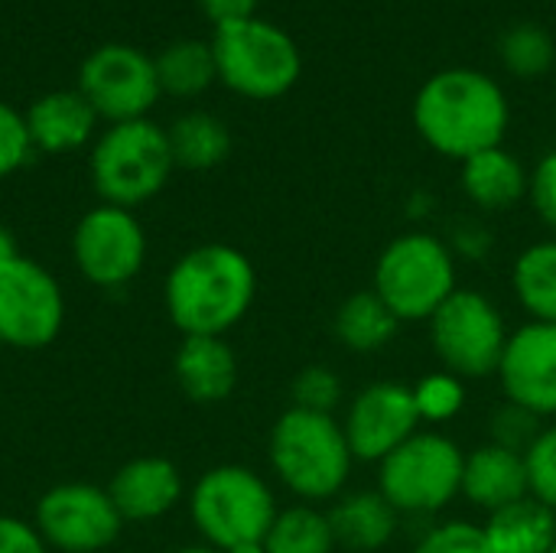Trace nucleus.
<instances>
[{"label": "nucleus", "instance_id": "f257e3e1", "mask_svg": "<svg viewBox=\"0 0 556 553\" xmlns=\"http://www.w3.org/2000/svg\"><path fill=\"white\" fill-rule=\"evenodd\" d=\"M511 124V104L502 85L469 65L433 72L414 98V127L420 140L466 163L469 156L502 147Z\"/></svg>", "mask_w": 556, "mask_h": 553}, {"label": "nucleus", "instance_id": "f03ea898", "mask_svg": "<svg viewBox=\"0 0 556 553\" xmlns=\"http://www.w3.org/2000/svg\"><path fill=\"white\" fill-rule=\"evenodd\" d=\"M257 297V274L231 244H199L182 254L163 287L166 313L182 336H222L235 329Z\"/></svg>", "mask_w": 556, "mask_h": 553}, {"label": "nucleus", "instance_id": "7ed1b4c3", "mask_svg": "<svg viewBox=\"0 0 556 553\" xmlns=\"http://www.w3.org/2000/svg\"><path fill=\"white\" fill-rule=\"evenodd\" d=\"M267 460L283 489L306 505L336 502L355 466L342 420L336 414H313L300 407H287L274 420Z\"/></svg>", "mask_w": 556, "mask_h": 553}, {"label": "nucleus", "instance_id": "20e7f679", "mask_svg": "<svg viewBox=\"0 0 556 553\" xmlns=\"http://www.w3.org/2000/svg\"><path fill=\"white\" fill-rule=\"evenodd\" d=\"M450 241L430 231H404L391 238L371 274V290L404 323H427L456 290L459 267Z\"/></svg>", "mask_w": 556, "mask_h": 553}, {"label": "nucleus", "instance_id": "39448f33", "mask_svg": "<svg viewBox=\"0 0 556 553\" xmlns=\"http://www.w3.org/2000/svg\"><path fill=\"white\" fill-rule=\"evenodd\" d=\"M212 52L218 78L241 98L254 101L287 95L303 72V55L293 36L257 16L215 26Z\"/></svg>", "mask_w": 556, "mask_h": 553}, {"label": "nucleus", "instance_id": "423d86ee", "mask_svg": "<svg viewBox=\"0 0 556 553\" xmlns=\"http://www.w3.org/2000/svg\"><path fill=\"white\" fill-rule=\"evenodd\" d=\"M466 453L443 430H417L378 463V492L397 515H440L463 495Z\"/></svg>", "mask_w": 556, "mask_h": 553}, {"label": "nucleus", "instance_id": "0eeeda50", "mask_svg": "<svg viewBox=\"0 0 556 553\" xmlns=\"http://www.w3.org/2000/svg\"><path fill=\"white\" fill-rule=\"evenodd\" d=\"M277 512L280 508L267 479L235 463L202 473V479L189 495L192 525L215 551H231L248 541H264Z\"/></svg>", "mask_w": 556, "mask_h": 553}, {"label": "nucleus", "instance_id": "6e6552de", "mask_svg": "<svg viewBox=\"0 0 556 553\" xmlns=\"http://www.w3.org/2000/svg\"><path fill=\"white\" fill-rule=\"evenodd\" d=\"M173 166L166 130L147 117L111 124L91 150V183L108 205L121 209L153 199L166 186Z\"/></svg>", "mask_w": 556, "mask_h": 553}, {"label": "nucleus", "instance_id": "1a4fd4ad", "mask_svg": "<svg viewBox=\"0 0 556 553\" xmlns=\"http://www.w3.org/2000/svg\"><path fill=\"white\" fill-rule=\"evenodd\" d=\"M430 345L443 372L479 381L498 375L505 345H508V323L492 297L472 287H459L430 319Z\"/></svg>", "mask_w": 556, "mask_h": 553}, {"label": "nucleus", "instance_id": "9d476101", "mask_svg": "<svg viewBox=\"0 0 556 553\" xmlns=\"http://www.w3.org/2000/svg\"><path fill=\"white\" fill-rule=\"evenodd\" d=\"M65 319L59 280L33 257L16 254L0 267V342L10 349H46Z\"/></svg>", "mask_w": 556, "mask_h": 553}, {"label": "nucleus", "instance_id": "9b49d317", "mask_svg": "<svg viewBox=\"0 0 556 553\" xmlns=\"http://www.w3.org/2000/svg\"><path fill=\"white\" fill-rule=\"evenodd\" d=\"M36 531L46 548L62 553H98L117 541L124 518L108 489L65 482L49 489L36 505Z\"/></svg>", "mask_w": 556, "mask_h": 553}, {"label": "nucleus", "instance_id": "f8f14e48", "mask_svg": "<svg viewBox=\"0 0 556 553\" xmlns=\"http://www.w3.org/2000/svg\"><path fill=\"white\" fill-rule=\"evenodd\" d=\"M78 85L94 114L114 124L140 121L160 98L156 62L117 42L101 46L85 59Z\"/></svg>", "mask_w": 556, "mask_h": 553}, {"label": "nucleus", "instance_id": "ddd939ff", "mask_svg": "<svg viewBox=\"0 0 556 553\" xmlns=\"http://www.w3.org/2000/svg\"><path fill=\"white\" fill-rule=\"evenodd\" d=\"M72 254L81 277L94 287H124L143 271L147 235L130 209L104 202L78 222Z\"/></svg>", "mask_w": 556, "mask_h": 553}, {"label": "nucleus", "instance_id": "4468645a", "mask_svg": "<svg viewBox=\"0 0 556 553\" xmlns=\"http://www.w3.org/2000/svg\"><path fill=\"white\" fill-rule=\"evenodd\" d=\"M420 411L414 401V385L404 381H371L345 407L342 430L349 450L362 463H381L404 440L420 430Z\"/></svg>", "mask_w": 556, "mask_h": 553}, {"label": "nucleus", "instance_id": "2eb2a0df", "mask_svg": "<svg viewBox=\"0 0 556 553\" xmlns=\"http://www.w3.org/2000/svg\"><path fill=\"white\" fill-rule=\"evenodd\" d=\"M498 385L505 401L538 414L541 420L556 417V326L534 323L511 329L502 365Z\"/></svg>", "mask_w": 556, "mask_h": 553}, {"label": "nucleus", "instance_id": "dca6fc26", "mask_svg": "<svg viewBox=\"0 0 556 553\" xmlns=\"http://www.w3.org/2000/svg\"><path fill=\"white\" fill-rule=\"evenodd\" d=\"M108 495L124 521H153L182 499V476L176 463L163 456H140L114 473Z\"/></svg>", "mask_w": 556, "mask_h": 553}, {"label": "nucleus", "instance_id": "f3484780", "mask_svg": "<svg viewBox=\"0 0 556 553\" xmlns=\"http://www.w3.org/2000/svg\"><path fill=\"white\" fill-rule=\"evenodd\" d=\"M463 499L485 515H495L508 505L531 499L525 456L495 443H482L472 453H466Z\"/></svg>", "mask_w": 556, "mask_h": 553}, {"label": "nucleus", "instance_id": "a211bd4d", "mask_svg": "<svg viewBox=\"0 0 556 553\" xmlns=\"http://www.w3.org/2000/svg\"><path fill=\"white\" fill-rule=\"evenodd\" d=\"M326 515L336 535V548L349 553H381L401 528L397 508L378 489L342 492L326 508Z\"/></svg>", "mask_w": 556, "mask_h": 553}, {"label": "nucleus", "instance_id": "6ab92c4d", "mask_svg": "<svg viewBox=\"0 0 556 553\" xmlns=\"http://www.w3.org/2000/svg\"><path fill=\"white\" fill-rule=\"evenodd\" d=\"M173 368L186 398L199 404H218L238 385V359L222 336H182Z\"/></svg>", "mask_w": 556, "mask_h": 553}, {"label": "nucleus", "instance_id": "aec40b11", "mask_svg": "<svg viewBox=\"0 0 556 553\" xmlns=\"http://www.w3.org/2000/svg\"><path fill=\"white\" fill-rule=\"evenodd\" d=\"M459 183H463L466 199L479 212H505V209H515L528 196L531 173L511 150L492 147L463 163Z\"/></svg>", "mask_w": 556, "mask_h": 553}, {"label": "nucleus", "instance_id": "412c9836", "mask_svg": "<svg viewBox=\"0 0 556 553\" xmlns=\"http://www.w3.org/2000/svg\"><path fill=\"white\" fill-rule=\"evenodd\" d=\"M98 114L81 91H52L26 111V130L36 150L68 153L94 134Z\"/></svg>", "mask_w": 556, "mask_h": 553}, {"label": "nucleus", "instance_id": "4be33fe9", "mask_svg": "<svg viewBox=\"0 0 556 553\" xmlns=\"http://www.w3.org/2000/svg\"><path fill=\"white\" fill-rule=\"evenodd\" d=\"M485 553H551L556 544V515L534 499L508 505L482 525Z\"/></svg>", "mask_w": 556, "mask_h": 553}, {"label": "nucleus", "instance_id": "5701e85b", "mask_svg": "<svg viewBox=\"0 0 556 553\" xmlns=\"http://www.w3.org/2000/svg\"><path fill=\"white\" fill-rule=\"evenodd\" d=\"M397 329H401V319L388 310V303L375 290H358V293L345 297L332 316V332H336L339 345H345L349 352H358V355L388 349L394 342Z\"/></svg>", "mask_w": 556, "mask_h": 553}, {"label": "nucleus", "instance_id": "b1692460", "mask_svg": "<svg viewBox=\"0 0 556 553\" xmlns=\"http://www.w3.org/2000/svg\"><path fill=\"white\" fill-rule=\"evenodd\" d=\"M511 290L528 319L556 326V238L528 244L518 254L511 267Z\"/></svg>", "mask_w": 556, "mask_h": 553}, {"label": "nucleus", "instance_id": "393cba45", "mask_svg": "<svg viewBox=\"0 0 556 553\" xmlns=\"http://www.w3.org/2000/svg\"><path fill=\"white\" fill-rule=\"evenodd\" d=\"M169 150H173V163L182 169H212L218 163H225V156L231 153V134L228 127L205 111H192L182 114L169 130Z\"/></svg>", "mask_w": 556, "mask_h": 553}, {"label": "nucleus", "instance_id": "a878e982", "mask_svg": "<svg viewBox=\"0 0 556 553\" xmlns=\"http://www.w3.org/2000/svg\"><path fill=\"white\" fill-rule=\"evenodd\" d=\"M267 553H336V535L326 508L296 502L280 508L270 531L264 535Z\"/></svg>", "mask_w": 556, "mask_h": 553}, {"label": "nucleus", "instance_id": "bb28decb", "mask_svg": "<svg viewBox=\"0 0 556 553\" xmlns=\"http://www.w3.org/2000/svg\"><path fill=\"white\" fill-rule=\"evenodd\" d=\"M156 78H160V91H169L176 98L202 95L218 78L212 42L179 39L166 46L156 59Z\"/></svg>", "mask_w": 556, "mask_h": 553}, {"label": "nucleus", "instance_id": "cd10ccee", "mask_svg": "<svg viewBox=\"0 0 556 553\" xmlns=\"http://www.w3.org/2000/svg\"><path fill=\"white\" fill-rule=\"evenodd\" d=\"M498 59L515 78H544L556 62L554 36L538 23H518L498 36Z\"/></svg>", "mask_w": 556, "mask_h": 553}, {"label": "nucleus", "instance_id": "c85d7f7f", "mask_svg": "<svg viewBox=\"0 0 556 553\" xmlns=\"http://www.w3.org/2000/svg\"><path fill=\"white\" fill-rule=\"evenodd\" d=\"M414 401L424 424H446L466 407V381L450 372H430L414 385Z\"/></svg>", "mask_w": 556, "mask_h": 553}, {"label": "nucleus", "instance_id": "c756f323", "mask_svg": "<svg viewBox=\"0 0 556 553\" xmlns=\"http://www.w3.org/2000/svg\"><path fill=\"white\" fill-rule=\"evenodd\" d=\"M290 407L300 411H313V414H336L342 407L345 398V385L339 378V372H332L329 365H306L293 385H290Z\"/></svg>", "mask_w": 556, "mask_h": 553}, {"label": "nucleus", "instance_id": "7c9ffc66", "mask_svg": "<svg viewBox=\"0 0 556 553\" xmlns=\"http://www.w3.org/2000/svg\"><path fill=\"white\" fill-rule=\"evenodd\" d=\"M544 427H547V424H544L538 414H531V411H525V407L505 401V404L495 407L492 417H489V443L505 447V450L525 456L528 447L538 440V433H541Z\"/></svg>", "mask_w": 556, "mask_h": 553}, {"label": "nucleus", "instance_id": "2f4dec72", "mask_svg": "<svg viewBox=\"0 0 556 553\" xmlns=\"http://www.w3.org/2000/svg\"><path fill=\"white\" fill-rule=\"evenodd\" d=\"M531 499L556 515V424H547L525 453Z\"/></svg>", "mask_w": 556, "mask_h": 553}, {"label": "nucleus", "instance_id": "473e14b6", "mask_svg": "<svg viewBox=\"0 0 556 553\" xmlns=\"http://www.w3.org/2000/svg\"><path fill=\"white\" fill-rule=\"evenodd\" d=\"M410 553H485V538H482V525L466 521V518H453L443 525H433Z\"/></svg>", "mask_w": 556, "mask_h": 553}, {"label": "nucleus", "instance_id": "72a5a7b5", "mask_svg": "<svg viewBox=\"0 0 556 553\" xmlns=\"http://www.w3.org/2000/svg\"><path fill=\"white\" fill-rule=\"evenodd\" d=\"M33 140L26 130V117L0 101V179L20 169L29 160Z\"/></svg>", "mask_w": 556, "mask_h": 553}, {"label": "nucleus", "instance_id": "f704fd0d", "mask_svg": "<svg viewBox=\"0 0 556 553\" xmlns=\"http://www.w3.org/2000/svg\"><path fill=\"white\" fill-rule=\"evenodd\" d=\"M534 212L541 215V222L556 231V150L544 153L531 173V189H528Z\"/></svg>", "mask_w": 556, "mask_h": 553}, {"label": "nucleus", "instance_id": "c9c22d12", "mask_svg": "<svg viewBox=\"0 0 556 553\" xmlns=\"http://www.w3.org/2000/svg\"><path fill=\"white\" fill-rule=\"evenodd\" d=\"M0 553H49L36 525H26L13 515H0Z\"/></svg>", "mask_w": 556, "mask_h": 553}, {"label": "nucleus", "instance_id": "e433bc0d", "mask_svg": "<svg viewBox=\"0 0 556 553\" xmlns=\"http://www.w3.org/2000/svg\"><path fill=\"white\" fill-rule=\"evenodd\" d=\"M205 16H212L215 26L222 23H235V20H248L257 10V0H199Z\"/></svg>", "mask_w": 556, "mask_h": 553}, {"label": "nucleus", "instance_id": "4c0bfd02", "mask_svg": "<svg viewBox=\"0 0 556 553\" xmlns=\"http://www.w3.org/2000/svg\"><path fill=\"white\" fill-rule=\"evenodd\" d=\"M20 251H16V241H13V235L0 225V267L7 264V261H13Z\"/></svg>", "mask_w": 556, "mask_h": 553}, {"label": "nucleus", "instance_id": "58836bf2", "mask_svg": "<svg viewBox=\"0 0 556 553\" xmlns=\"http://www.w3.org/2000/svg\"><path fill=\"white\" fill-rule=\"evenodd\" d=\"M225 553H267V548H264V541H248V544H238Z\"/></svg>", "mask_w": 556, "mask_h": 553}, {"label": "nucleus", "instance_id": "ea45409f", "mask_svg": "<svg viewBox=\"0 0 556 553\" xmlns=\"http://www.w3.org/2000/svg\"><path fill=\"white\" fill-rule=\"evenodd\" d=\"M176 553H225V551H215V548L202 544V548H182V551H176Z\"/></svg>", "mask_w": 556, "mask_h": 553}, {"label": "nucleus", "instance_id": "a19ab883", "mask_svg": "<svg viewBox=\"0 0 556 553\" xmlns=\"http://www.w3.org/2000/svg\"><path fill=\"white\" fill-rule=\"evenodd\" d=\"M551 553H556V544H554V548H551Z\"/></svg>", "mask_w": 556, "mask_h": 553}]
</instances>
